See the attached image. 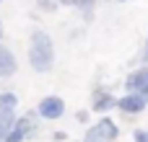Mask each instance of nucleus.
Returning <instances> with one entry per match:
<instances>
[{
    "instance_id": "nucleus-1",
    "label": "nucleus",
    "mask_w": 148,
    "mask_h": 142,
    "mask_svg": "<svg viewBox=\"0 0 148 142\" xmlns=\"http://www.w3.org/2000/svg\"><path fill=\"white\" fill-rule=\"evenodd\" d=\"M29 65L34 72H49L55 67V41L44 28H34L29 36Z\"/></svg>"
},
{
    "instance_id": "nucleus-2",
    "label": "nucleus",
    "mask_w": 148,
    "mask_h": 142,
    "mask_svg": "<svg viewBox=\"0 0 148 142\" xmlns=\"http://www.w3.org/2000/svg\"><path fill=\"white\" fill-rule=\"evenodd\" d=\"M117 135H120V127L114 124V119L101 116L96 124L88 127V132H86L83 142H112V140H117Z\"/></svg>"
},
{
    "instance_id": "nucleus-3",
    "label": "nucleus",
    "mask_w": 148,
    "mask_h": 142,
    "mask_svg": "<svg viewBox=\"0 0 148 142\" xmlns=\"http://www.w3.org/2000/svg\"><path fill=\"white\" fill-rule=\"evenodd\" d=\"M31 135H36V114L34 111H29V114H23V116L16 119V124L8 132L5 142H23L26 137H31Z\"/></svg>"
},
{
    "instance_id": "nucleus-4",
    "label": "nucleus",
    "mask_w": 148,
    "mask_h": 142,
    "mask_svg": "<svg viewBox=\"0 0 148 142\" xmlns=\"http://www.w3.org/2000/svg\"><path fill=\"white\" fill-rule=\"evenodd\" d=\"M36 114L47 122H57L62 114H65V101L60 96H44L36 106Z\"/></svg>"
},
{
    "instance_id": "nucleus-5",
    "label": "nucleus",
    "mask_w": 148,
    "mask_h": 142,
    "mask_svg": "<svg viewBox=\"0 0 148 142\" xmlns=\"http://www.w3.org/2000/svg\"><path fill=\"white\" fill-rule=\"evenodd\" d=\"M125 88H127V93H140V96L148 98V65L135 67V70L125 78Z\"/></svg>"
},
{
    "instance_id": "nucleus-6",
    "label": "nucleus",
    "mask_w": 148,
    "mask_h": 142,
    "mask_svg": "<svg viewBox=\"0 0 148 142\" xmlns=\"http://www.w3.org/2000/svg\"><path fill=\"white\" fill-rule=\"evenodd\" d=\"M146 106H148V98L140 96V93H125V96L117 98V109H120L122 114H130V116L146 111Z\"/></svg>"
},
{
    "instance_id": "nucleus-7",
    "label": "nucleus",
    "mask_w": 148,
    "mask_h": 142,
    "mask_svg": "<svg viewBox=\"0 0 148 142\" xmlns=\"http://www.w3.org/2000/svg\"><path fill=\"white\" fill-rule=\"evenodd\" d=\"M109 109H117V98H114L109 91L96 88V91H94V98H91V111H96V114H107Z\"/></svg>"
},
{
    "instance_id": "nucleus-8",
    "label": "nucleus",
    "mask_w": 148,
    "mask_h": 142,
    "mask_svg": "<svg viewBox=\"0 0 148 142\" xmlns=\"http://www.w3.org/2000/svg\"><path fill=\"white\" fill-rule=\"evenodd\" d=\"M18 70V62H16V54L0 44V78H10L13 72Z\"/></svg>"
},
{
    "instance_id": "nucleus-9",
    "label": "nucleus",
    "mask_w": 148,
    "mask_h": 142,
    "mask_svg": "<svg viewBox=\"0 0 148 142\" xmlns=\"http://www.w3.org/2000/svg\"><path fill=\"white\" fill-rule=\"evenodd\" d=\"M13 124H16V111H0V142H5Z\"/></svg>"
},
{
    "instance_id": "nucleus-10",
    "label": "nucleus",
    "mask_w": 148,
    "mask_h": 142,
    "mask_svg": "<svg viewBox=\"0 0 148 142\" xmlns=\"http://www.w3.org/2000/svg\"><path fill=\"white\" fill-rule=\"evenodd\" d=\"M18 106V96L10 91H0V111H16Z\"/></svg>"
},
{
    "instance_id": "nucleus-11",
    "label": "nucleus",
    "mask_w": 148,
    "mask_h": 142,
    "mask_svg": "<svg viewBox=\"0 0 148 142\" xmlns=\"http://www.w3.org/2000/svg\"><path fill=\"white\" fill-rule=\"evenodd\" d=\"M96 3H99V0H78V3H75V8L83 13V21H91V18H94V8H96Z\"/></svg>"
},
{
    "instance_id": "nucleus-12",
    "label": "nucleus",
    "mask_w": 148,
    "mask_h": 142,
    "mask_svg": "<svg viewBox=\"0 0 148 142\" xmlns=\"http://www.w3.org/2000/svg\"><path fill=\"white\" fill-rule=\"evenodd\" d=\"M57 5H60V3H55V0H39V3H36V8L44 10V13H55Z\"/></svg>"
},
{
    "instance_id": "nucleus-13",
    "label": "nucleus",
    "mask_w": 148,
    "mask_h": 142,
    "mask_svg": "<svg viewBox=\"0 0 148 142\" xmlns=\"http://www.w3.org/2000/svg\"><path fill=\"white\" fill-rule=\"evenodd\" d=\"M133 140L135 142H148V129H140V127H138V129L133 132Z\"/></svg>"
},
{
    "instance_id": "nucleus-14",
    "label": "nucleus",
    "mask_w": 148,
    "mask_h": 142,
    "mask_svg": "<svg viewBox=\"0 0 148 142\" xmlns=\"http://www.w3.org/2000/svg\"><path fill=\"white\" fill-rule=\"evenodd\" d=\"M140 62L148 65V39H146V47H143V52H140Z\"/></svg>"
},
{
    "instance_id": "nucleus-15",
    "label": "nucleus",
    "mask_w": 148,
    "mask_h": 142,
    "mask_svg": "<svg viewBox=\"0 0 148 142\" xmlns=\"http://www.w3.org/2000/svg\"><path fill=\"white\" fill-rule=\"evenodd\" d=\"M75 119H78V122H88V111H78Z\"/></svg>"
},
{
    "instance_id": "nucleus-16",
    "label": "nucleus",
    "mask_w": 148,
    "mask_h": 142,
    "mask_svg": "<svg viewBox=\"0 0 148 142\" xmlns=\"http://www.w3.org/2000/svg\"><path fill=\"white\" fill-rule=\"evenodd\" d=\"M57 3H60V5H73V8H75V3H78V0H57Z\"/></svg>"
},
{
    "instance_id": "nucleus-17",
    "label": "nucleus",
    "mask_w": 148,
    "mask_h": 142,
    "mask_svg": "<svg viewBox=\"0 0 148 142\" xmlns=\"http://www.w3.org/2000/svg\"><path fill=\"white\" fill-rule=\"evenodd\" d=\"M3 36H5V26H3V18H0V41H3Z\"/></svg>"
},
{
    "instance_id": "nucleus-18",
    "label": "nucleus",
    "mask_w": 148,
    "mask_h": 142,
    "mask_svg": "<svg viewBox=\"0 0 148 142\" xmlns=\"http://www.w3.org/2000/svg\"><path fill=\"white\" fill-rule=\"evenodd\" d=\"M101 3H112V0H101Z\"/></svg>"
},
{
    "instance_id": "nucleus-19",
    "label": "nucleus",
    "mask_w": 148,
    "mask_h": 142,
    "mask_svg": "<svg viewBox=\"0 0 148 142\" xmlns=\"http://www.w3.org/2000/svg\"><path fill=\"white\" fill-rule=\"evenodd\" d=\"M120 3H127V0H120Z\"/></svg>"
},
{
    "instance_id": "nucleus-20",
    "label": "nucleus",
    "mask_w": 148,
    "mask_h": 142,
    "mask_svg": "<svg viewBox=\"0 0 148 142\" xmlns=\"http://www.w3.org/2000/svg\"><path fill=\"white\" fill-rule=\"evenodd\" d=\"M0 3H5V0H0Z\"/></svg>"
}]
</instances>
